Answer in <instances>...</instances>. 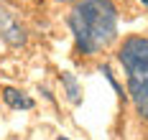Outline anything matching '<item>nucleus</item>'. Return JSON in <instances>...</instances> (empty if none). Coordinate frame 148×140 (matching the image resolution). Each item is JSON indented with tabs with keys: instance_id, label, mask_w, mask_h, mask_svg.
Here are the masks:
<instances>
[{
	"instance_id": "8",
	"label": "nucleus",
	"mask_w": 148,
	"mask_h": 140,
	"mask_svg": "<svg viewBox=\"0 0 148 140\" xmlns=\"http://www.w3.org/2000/svg\"><path fill=\"white\" fill-rule=\"evenodd\" d=\"M59 3H64V0H59Z\"/></svg>"
},
{
	"instance_id": "1",
	"label": "nucleus",
	"mask_w": 148,
	"mask_h": 140,
	"mask_svg": "<svg viewBox=\"0 0 148 140\" xmlns=\"http://www.w3.org/2000/svg\"><path fill=\"white\" fill-rule=\"evenodd\" d=\"M69 28L84 54H100L118 36V10L110 0H77Z\"/></svg>"
},
{
	"instance_id": "4",
	"label": "nucleus",
	"mask_w": 148,
	"mask_h": 140,
	"mask_svg": "<svg viewBox=\"0 0 148 140\" xmlns=\"http://www.w3.org/2000/svg\"><path fill=\"white\" fill-rule=\"evenodd\" d=\"M3 99H5L8 107H13V109H31L33 107V99H31L28 94L18 92L13 87H5V89H3Z\"/></svg>"
},
{
	"instance_id": "3",
	"label": "nucleus",
	"mask_w": 148,
	"mask_h": 140,
	"mask_svg": "<svg viewBox=\"0 0 148 140\" xmlns=\"http://www.w3.org/2000/svg\"><path fill=\"white\" fill-rule=\"evenodd\" d=\"M0 38H5L10 46H23L26 43V31L23 26L15 20L13 13H8L5 8H0Z\"/></svg>"
},
{
	"instance_id": "6",
	"label": "nucleus",
	"mask_w": 148,
	"mask_h": 140,
	"mask_svg": "<svg viewBox=\"0 0 148 140\" xmlns=\"http://www.w3.org/2000/svg\"><path fill=\"white\" fill-rule=\"evenodd\" d=\"M140 3H143V5H146V8H148V0H140Z\"/></svg>"
},
{
	"instance_id": "2",
	"label": "nucleus",
	"mask_w": 148,
	"mask_h": 140,
	"mask_svg": "<svg viewBox=\"0 0 148 140\" xmlns=\"http://www.w3.org/2000/svg\"><path fill=\"white\" fill-rule=\"evenodd\" d=\"M118 61L128 74V94L135 105V112L148 120V38H125L118 51Z\"/></svg>"
},
{
	"instance_id": "7",
	"label": "nucleus",
	"mask_w": 148,
	"mask_h": 140,
	"mask_svg": "<svg viewBox=\"0 0 148 140\" xmlns=\"http://www.w3.org/2000/svg\"><path fill=\"white\" fill-rule=\"evenodd\" d=\"M56 140H69V138H56Z\"/></svg>"
},
{
	"instance_id": "5",
	"label": "nucleus",
	"mask_w": 148,
	"mask_h": 140,
	"mask_svg": "<svg viewBox=\"0 0 148 140\" xmlns=\"http://www.w3.org/2000/svg\"><path fill=\"white\" fill-rule=\"evenodd\" d=\"M61 84H64L66 99H69L72 105H79V102H82V87H79L77 77H74V74H69V71H64V74H61Z\"/></svg>"
}]
</instances>
